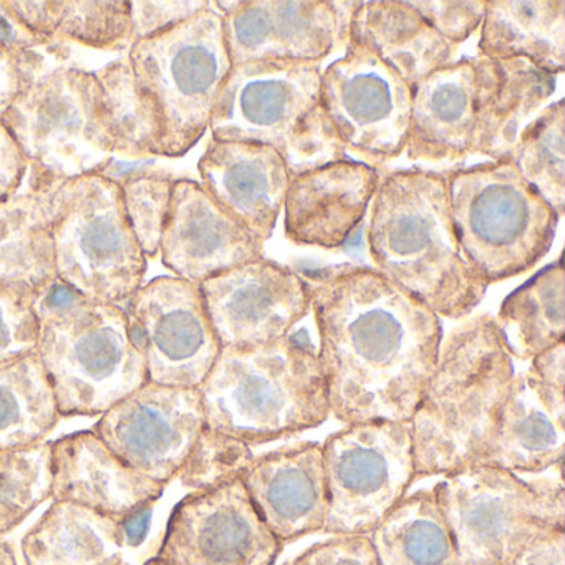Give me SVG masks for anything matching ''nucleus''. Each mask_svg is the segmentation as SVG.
<instances>
[{
  "label": "nucleus",
  "instance_id": "obj_5",
  "mask_svg": "<svg viewBox=\"0 0 565 565\" xmlns=\"http://www.w3.org/2000/svg\"><path fill=\"white\" fill-rule=\"evenodd\" d=\"M35 312V352L61 418L102 416L148 382L124 307L84 299L55 280Z\"/></svg>",
  "mask_w": 565,
  "mask_h": 565
},
{
  "label": "nucleus",
  "instance_id": "obj_34",
  "mask_svg": "<svg viewBox=\"0 0 565 565\" xmlns=\"http://www.w3.org/2000/svg\"><path fill=\"white\" fill-rule=\"evenodd\" d=\"M61 422L38 352L0 366V451L41 445Z\"/></svg>",
  "mask_w": 565,
  "mask_h": 565
},
{
  "label": "nucleus",
  "instance_id": "obj_17",
  "mask_svg": "<svg viewBox=\"0 0 565 565\" xmlns=\"http://www.w3.org/2000/svg\"><path fill=\"white\" fill-rule=\"evenodd\" d=\"M204 428L200 390L147 382L105 412L94 433L125 465L168 486Z\"/></svg>",
  "mask_w": 565,
  "mask_h": 565
},
{
  "label": "nucleus",
  "instance_id": "obj_36",
  "mask_svg": "<svg viewBox=\"0 0 565 565\" xmlns=\"http://www.w3.org/2000/svg\"><path fill=\"white\" fill-rule=\"evenodd\" d=\"M564 127V100H557L539 111L508 157L522 180L551 204L558 217L565 214Z\"/></svg>",
  "mask_w": 565,
  "mask_h": 565
},
{
  "label": "nucleus",
  "instance_id": "obj_3",
  "mask_svg": "<svg viewBox=\"0 0 565 565\" xmlns=\"http://www.w3.org/2000/svg\"><path fill=\"white\" fill-rule=\"evenodd\" d=\"M494 317H472L441 340L438 362L412 426L416 479L475 461L491 436L514 379Z\"/></svg>",
  "mask_w": 565,
  "mask_h": 565
},
{
  "label": "nucleus",
  "instance_id": "obj_51",
  "mask_svg": "<svg viewBox=\"0 0 565 565\" xmlns=\"http://www.w3.org/2000/svg\"><path fill=\"white\" fill-rule=\"evenodd\" d=\"M124 565H128V564H124Z\"/></svg>",
  "mask_w": 565,
  "mask_h": 565
},
{
  "label": "nucleus",
  "instance_id": "obj_43",
  "mask_svg": "<svg viewBox=\"0 0 565 565\" xmlns=\"http://www.w3.org/2000/svg\"><path fill=\"white\" fill-rule=\"evenodd\" d=\"M210 6L204 0L194 2H130L131 44L161 34L193 18Z\"/></svg>",
  "mask_w": 565,
  "mask_h": 565
},
{
  "label": "nucleus",
  "instance_id": "obj_35",
  "mask_svg": "<svg viewBox=\"0 0 565 565\" xmlns=\"http://www.w3.org/2000/svg\"><path fill=\"white\" fill-rule=\"evenodd\" d=\"M100 84L102 110L114 157H160L161 128L153 104L135 81L128 57L94 72Z\"/></svg>",
  "mask_w": 565,
  "mask_h": 565
},
{
  "label": "nucleus",
  "instance_id": "obj_32",
  "mask_svg": "<svg viewBox=\"0 0 565 565\" xmlns=\"http://www.w3.org/2000/svg\"><path fill=\"white\" fill-rule=\"evenodd\" d=\"M369 537L380 565H459L433 488L406 495Z\"/></svg>",
  "mask_w": 565,
  "mask_h": 565
},
{
  "label": "nucleus",
  "instance_id": "obj_14",
  "mask_svg": "<svg viewBox=\"0 0 565 565\" xmlns=\"http://www.w3.org/2000/svg\"><path fill=\"white\" fill-rule=\"evenodd\" d=\"M124 310L148 382L200 388L221 352L200 284L174 276L157 277L143 284Z\"/></svg>",
  "mask_w": 565,
  "mask_h": 565
},
{
  "label": "nucleus",
  "instance_id": "obj_50",
  "mask_svg": "<svg viewBox=\"0 0 565 565\" xmlns=\"http://www.w3.org/2000/svg\"><path fill=\"white\" fill-rule=\"evenodd\" d=\"M143 565H168L167 562L161 561V558H158L157 555L154 557L148 558L147 562H145Z\"/></svg>",
  "mask_w": 565,
  "mask_h": 565
},
{
  "label": "nucleus",
  "instance_id": "obj_33",
  "mask_svg": "<svg viewBox=\"0 0 565 565\" xmlns=\"http://www.w3.org/2000/svg\"><path fill=\"white\" fill-rule=\"evenodd\" d=\"M564 266L557 260L505 297L494 320L509 355L532 360L564 342Z\"/></svg>",
  "mask_w": 565,
  "mask_h": 565
},
{
  "label": "nucleus",
  "instance_id": "obj_9",
  "mask_svg": "<svg viewBox=\"0 0 565 565\" xmlns=\"http://www.w3.org/2000/svg\"><path fill=\"white\" fill-rule=\"evenodd\" d=\"M433 489L459 565H511L532 539L565 527L562 468L525 481L494 466L469 465Z\"/></svg>",
  "mask_w": 565,
  "mask_h": 565
},
{
  "label": "nucleus",
  "instance_id": "obj_47",
  "mask_svg": "<svg viewBox=\"0 0 565 565\" xmlns=\"http://www.w3.org/2000/svg\"><path fill=\"white\" fill-rule=\"evenodd\" d=\"M511 565H565V527L551 529L532 539Z\"/></svg>",
  "mask_w": 565,
  "mask_h": 565
},
{
  "label": "nucleus",
  "instance_id": "obj_37",
  "mask_svg": "<svg viewBox=\"0 0 565 565\" xmlns=\"http://www.w3.org/2000/svg\"><path fill=\"white\" fill-rule=\"evenodd\" d=\"M51 498V443L0 451V537Z\"/></svg>",
  "mask_w": 565,
  "mask_h": 565
},
{
  "label": "nucleus",
  "instance_id": "obj_13",
  "mask_svg": "<svg viewBox=\"0 0 565 565\" xmlns=\"http://www.w3.org/2000/svg\"><path fill=\"white\" fill-rule=\"evenodd\" d=\"M413 90L362 45L322 71V104L345 153L379 170L402 157L408 141Z\"/></svg>",
  "mask_w": 565,
  "mask_h": 565
},
{
  "label": "nucleus",
  "instance_id": "obj_21",
  "mask_svg": "<svg viewBox=\"0 0 565 565\" xmlns=\"http://www.w3.org/2000/svg\"><path fill=\"white\" fill-rule=\"evenodd\" d=\"M379 170L335 161L292 177L284 201V231L297 246L339 249L359 227L379 188Z\"/></svg>",
  "mask_w": 565,
  "mask_h": 565
},
{
  "label": "nucleus",
  "instance_id": "obj_23",
  "mask_svg": "<svg viewBox=\"0 0 565 565\" xmlns=\"http://www.w3.org/2000/svg\"><path fill=\"white\" fill-rule=\"evenodd\" d=\"M52 501H71L121 522L151 509L167 484L125 465L94 431L51 443Z\"/></svg>",
  "mask_w": 565,
  "mask_h": 565
},
{
  "label": "nucleus",
  "instance_id": "obj_31",
  "mask_svg": "<svg viewBox=\"0 0 565 565\" xmlns=\"http://www.w3.org/2000/svg\"><path fill=\"white\" fill-rule=\"evenodd\" d=\"M0 9L45 45L68 41L95 51H121L131 45L127 0H2Z\"/></svg>",
  "mask_w": 565,
  "mask_h": 565
},
{
  "label": "nucleus",
  "instance_id": "obj_24",
  "mask_svg": "<svg viewBox=\"0 0 565 565\" xmlns=\"http://www.w3.org/2000/svg\"><path fill=\"white\" fill-rule=\"evenodd\" d=\"M478 88L476 57L439 68L413 88L409 161L455 164L471 157Z\"/></svg>",
  "mask_w": 565,
  "mask_h": 565
},
{
  "label": "nucleus",
  "instance_id": "obj_49",
  "mask_svg": "<svg viewBox=\"0 0 565 565\" xmlns=\"http://www.w3.org/2000/svg\"><path fill=\"white\" fill-rule=\"evenodd\" d=\"M0 565H19L14 548L4 541H0Z\"/></svg>",
  "mask_w": 565,
  "mask_h": 565
},
{
  "label": "nucleus",
  "instance_id": "obj_26",
  "mask_svg": "<svg viewBox=\"0 0 565 565\" xmlns=\"http://www.w3.org/2000/svg\"><path fill=\"white\" fill-rule=\"evenodd\" d=\"M564 446L565 409L548 399L527 370L512 379L491 436L471 465L534 475L561 466Z\"/></svg>",
  "mask_w": 565,
  "mask_h": 565
},
{
  "label": "nucleus",
  "instance_id": "obj_12",
  "mask_svg": "<svg viewBox=\"0 0 565 565\" xmlns=\"http://www.w3.org/2000/svg\"><path fill=\"white\" fill-rule=\"evenodd\" d=\"M329 514L323 531L369 535L416 481L409 423L347 425L322 443Z\"/></svg>",
  "mask_w": 565,
  "mask_h": 565
},
{
  "label": "nucleus",
  "instance_id": "obj_16",
  "mask_svg": "<svg viewBox=\"0 0 565 565\" xmlns=\"http://www.w3.org/2000/svg\"><path fill=\"white\" fill-rule=\"evenodd\" d=\"M223 18L233 67L249 62H320L349 45L359 2L237 0L211 2Z\"/></svg>",
  "mask_w": 565,
  "mask_h": 565
},
{
  "label": "nucleus",
  "instance_id": "obj_11",
  "mask_svg": "<svg viewBox=\"0 0 565 565\" xmlns=\"http://www.w3.org/2000/svg\"><path fill=\"white\" fill-rule=\"evenodd\" d=\"M28 158L29 167L55 180L104 173L110 138L94 72L45 67L0 117Z\"/></svg>",
  "mask_w": 565,
  "mask_h": 565
},
{
  "label": "nucleus",
  "instance_id": "obj_22",
  "mask_svg": "<svg viewBox=\"0 0 565 565\" xmlns=\"http://www.w3.org/2000/svg\"><path fill=\"white\" fill-rule=\"evenodd\" d=\"M201 186L260 243L273 237L292 174L284 158L254 141L211 140L198 163Z\"/></svg>",
  "mask_w": 565,
  "mask_h": 565
},
{
  "label": "nucleus",
  "instance_id": "obj_46",
  "mask_svg": "<svg viewBox=\"0 0 565 565\" xmlns=\"http://www.w3.org/2000/svg\"><path fill=\"white\" fill-rule=\"evenodd\" d=\"M529 370L548 399L565 409V340L534 356Z\"/></svg>",
  "mask_w": 565,
  "mask_h": 565
},
{
  "label": "nucleus",
  "instance_id": "obj_20",
  "mask_svg": "<svg viewBox=\"0 0 565 565\" xmlns=\"http://www.w3.org/2000/svg\"><path fill=\"white\" fill-rule=\"evenodd\" d=\"M254 508L284 545L322 532L329 514L322 443L249 456L237 471Z\"/></svg>",
  "mask_w": 565,
  "mask_h": 565
},
{
  "label": "nucleus",
  "instance_id": "obj_18",
  "mask_svg": "<svg viewBox=\"0 0 565 565\" xmlns=\"http://www.w3.org/2000/svg\"><path fill=\"white\" fill-rule=\"evenodd\" d=\"M200 289L221 349L273 345L310 310L302 276L264 257L211 277Z\"/></svg>",
  "mask_w": 565,
  "mask_h": 565
},
{
  "label": "nucleus",
  "instance_id": "obj_27",
  "mask_svg": "<svg viewBox=\"0 0 565 565\" xmlns=\"http://www.w3.org/2000/svg\"><path fill=\"white\" fill-rule=\"evenodd\" d=\"M478 65V111L471 157L489 161L509 157L522 130L554 95L558 75L535 67L525 58L489 61Z\"/></svg>",
  "mask_w": 565,
  "mask_h": 565
},
{
  "label": "nucleus",
  "instance_id": "obj_38",
  "mask_svg": "<svg viewBox=\"0 0 565 565\" xmlns=\"http://www.w3.org/2000/svg\"><path fill=\"white\" fill-rule=\"evenodd\" d=\"M125 214L147 259L160 254L177 178L163 171L137 170L117 178Z\"/></svg>",
  "mask_w": 565,
  "mask_h": 565
},
{
  "label": "nucleus",
  "instance_id": "obj_48",
  "mask_svg": "<svg viewBox=\"0 0 565 565\" xmlns=\"http://www.w3.org/2000/svg\"><path fill=\"white\" fill-rule=\"evenodd\" d=\"M151 511L153 508L145 509V511L137 512L120 522L121 529H124L125 545L138 547L143 544L148 531H150Z\"/></svg>",
  "mask_w": 565,
  "mask_h": 565
},
{
  "label": "nucleus",
  "instance_id": "obj_39",
  "mask_svg": "<svg viewBox=\"0 0 565 565\" xmlns=\"http://www.w3.org/2000/svg\"><path fill=\"white\" fill-rule=\"evenodd\" d=\"M39 47H44L42 41L0 9V117L35 75L47 67Z\"/></svg>",
  "mask_w": 565,
  "mask_h": 565
},
{
  "label": "nucleus",
  "instance_id": "obj_6",
  "mask_svg": "<svg viewBox=\"0 0 565 565\" xmlns=\"http://www.w3.org/2000/svg\"><path fill=\"white\" fill-rule=\"evenodd\" d=\"M210 131L216 141L273 147L292 177L347 160L323 108L320 64L249 62L233 67Z\"/></svg>",
  "mask_w": 565,
  "mask_h": 565
},
{
  "label": "nucleus",
  "instance_id": "obj_4",
  "mask_svg": "<svg viewBox=\"0 0 565 565\" xmlns=\"http://www.w3.org/2000/svg\"><path fill=\"white\" fill-rule=\"evenodd\" d=\"M198 390L206 428L247 448L319 428L330 416L319 355L299 333L259 349H221Z\"/></svg>",
  "mask_w": 565,
  "mask_h": 565
},
{
  "label": "nucleus",
  "instance_id": "obj_8",
  "mask_svg": "<svg viewBox=\"0 0 565 565\" xmlns=\"http://www.w3.org/2000/svg\"><path fill=\"white\" fill-rule=\"evenodd\" d=\"M127 57L138 87L158 114L160 157H184L210 130L233 71L223 18L210 2L188 21L134 42Z\"/></svg>",
  "mask_w": 565,
  "mask_h": 565
},
{
  "label": "nucleus",
  "instance_id": "obj_15",
  "mask_svg": "<svg viewBox=\"0 0 565 565\" xmlns=\"http://www.w3.org/2000/svg\"><path fill=\"white\" fill-rule=\"evenodd\" d=\"M282 551L236 476L174 505L157 557L168 565H276Z\"/></svg>",
  "mask_w": 565,
  "mask_h": 565
},
{
  "label": "nucleus",
  "instance_id": "obj_45",
  "mask_svg": "<svg viewBox=\"0 0 565 565\" xmlns=\"http://www.w3.org/2000/svg\"><path fill=\"white\" fill-rule=\"evenodd\" d=\"M29 161L11 131L0 124V204L11 200L24 186Z\"/></svg>",
  "mask_w": 565,
  "mask_h": 565
},
{
  "label": "nucleus",
  "instance_id": "obj_10",
  "mask_svg": "<svg viewBox=\"0 0 565 565\" xmlns=\"http://www.w3.org/2000/svg\"><path fill=\"white\" fill-rule=\"evenodd\" d=\"M52 237L58 282L84 299L124 307L143 286L148 259L111 178L52 181Z\"/></svg>",
  "mask_w": 565,
  "mask_h": 565
},
{
  "label": "nucleus",
  "instance_id": "obj_40",
  "mask_svg": "<svg viewBox=\"0 0 565 565\" xmlns=\"http://www.w3.org/2000/svg\"><path fill=\"white\" fill-rule=\"evenodd\" d=\"M249 458V448L204 428L190 458L178 472L184 488L201 491L236 478Z\"/></svg>",
  "mask_w": 565,
  "mask_h": 565
},
{
  "label": "nucleus",
  "instance_id": "obj_28",
  "mask_svg": "<svg viewBox=\"0 0 565 565\" xmlns=\"http://www.w3.org/2000/svg\"><path fill=\"white\" fill-rule=\"evenodd\" d=\"M349 42L362 45L396 72L408 87L455 64L458 47L426 24L408 2H359L350 19Z\"/></svg>",
  "mask_w": 565,
  "mask_h": 565
},
{
  "label": "nucleus",
  "instance_id": "obj_1",
  "mask_svg": "<svg viewBox=\"0 0 565 565\" xmlns=\"http://www.w3.org/2000/svg\"><path fill=\"white\" fill-rule=\"evenodd\" d=\"M330 416L409 423L438 362L441 320L379 270H303Z\"/></svg>",
  "mask_w": 565,
  "mask_h": 565
},
{
  "label": "nucleus",
  "instance_id": "obj_30",
  "mask_svg": "<svg viewBox=\"0 0 565 565\" xmlns=\"http://www.w3.org/2000/svg\"><path fill=\"white\" fill-rule=\"evenodd\" d=\"M478 57L525 58L561 75L565 68V2L486 0Z\"/></svg>",
  "mask_w": 565,
  "mask_h": 565
},
{
  "label": "nucleus",
  "instance_id": "obj_29",
  "mask_svg": "<svg viewBox=\"0 0 565 565\" xmlns=\"http://www.w3.org/2000/svg\"><path fill=\"white\" fill-rule=\"evenodd\" d=\"M121 524L94 509L54 501L25 532V565H124Z\"/></svg>",
  "mask_w": 565,
  "mask_h": 565
},
{
  "label": "nucleus",
  "instance_id": "obj_42",
  "mask_svg": "<svg viewBox=\"0 0 565 565\" xmlns=\"http://www.w3.org/2000/svg\"><path fill=\"white\" fill-rule=\"evenodd\" d=\"M408 6L455 47H459L478 29H481L486 12V0H468V2L418 0V2H408Z\"/></svg>",
  "mask_w": 565,
  "mask_h": 565
},
{
  "label": "nucleus",
  "instance_id": "obj_44",
  "mask_svg": "<svg viewBox=\"0 0 565 565\" xmlns=\"http://www.w3.org/2000/svg\"><path fill=\"white\" fill-rule=\"evenodd\" d=\"M284 565H380L369 535H333Z\"/></svg>",
  "mask_w": 565,
  "mask_h": 565
},
{
  "label": "nucleus",
  "instance_id": "obj_2",
  "mask_svg": "<svg viewBox=\"0 0 565 565\" xmlns=\"http://www.w3.org/2000/svg\"><path fill=\"white\" fill-rule=\"evenodd\" d=\"M366 243L375 270L438 317L462 319L488 287L462 257L441 173L396 170L380 177Z\"/></svg>",
  "mask_w": 565,
  "mask_h": 565
},
{
  "label": "nucleus",
  "instance_id": "obj_7",
  "mask_svg": "<svg viewBox=\"0 0 565 565\" xmlns=\"http://www.w3.org/2000/svg\"><path fill=\"white\" fill-rule=\"evenodd\" d=\"M462 257L486 287L521 276L551 250L557 216L509 158L445 174Z\"/></svg>",
  "mask_w": 565,
  "mask_h": 565
},
{
  "label": "nucleus",
  "instance_id": "obj_25",
  "mask_svg": "<svg viewBox=\"0 0 565 565\" xmlns=\"http://www.w3.org/2000/svg\"><path fill=\"white\" fill-rule=\"evenodd\" d=\"M29 167L24 186L0 204V292L38 303L57 280L52 181Z\"/></svg>",
  "mask_w": 565,
  "mask_h": 565
},
{
  "label": "nucleus",
  "instance_id": "obj_19",
  "mask_svg": "<svg viewBox=\"0 0 565 565\" xmlns=\"http://www.w3.org/2000/svg\"><path fill=\"white\" fill-rule=\"evenodd\" d=\"M264 244L224 211L201 183L174 181L170 214L161 237L163 266L174 277L203 284L263 257Z\"/></svg>",
  "mask_w": 565,
  "mask_h": 565
},
{
  "label": "nucleus",
  "instance_id": "obj_41",
  "mask_svg": "<svg viewBox=\"0 0 565 565\" xmlns=\"http://www.w3.org/2000/svg\"><path fill=\"white\" fill-rule=\"evenodd\" d=\"M39 317L34 303L0 292V366L35 352Z\"/></svg>",
  "mask_w": 565,
  "mask_h": 565
}]
</instances>
